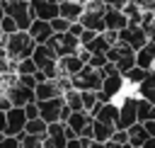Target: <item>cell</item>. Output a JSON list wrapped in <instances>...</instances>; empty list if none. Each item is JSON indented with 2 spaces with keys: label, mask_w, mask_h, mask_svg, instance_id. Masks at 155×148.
Listing matches in <instances>:
<instances>
[{
  "label": "cell",
  "mask_w": 155,
  "mask_h": 148,
  "mask_svg": "<svg viewBox=\"0 0 155 148\" xmlns=\"http://www.w3.org/2000/svg\"><path fill=\"white\" fill-rule=\"evenodd\" d=\"M0 46L5 49V53H7V58L10 61H22V58H29L31 56V51H34V39L27 34V32H15V34H2V41H0Z\"/></svg>",
  "instance_id": "cell-1"
},
{
  "label": "cell",
  "mask_w": 155,
  "mask_h": 148,
  "mask_svg": "<svg viewBox=\"0 0 155 148\" xmlns=\"http://www.w3.org/2000/svg\"><path fill=\"white\" fill-rule=\"evenodd\" d=\"M107 61L109 63H114L116 66V70L124 75L131 66H136V51L131 49V46H126V44H121V41H116V44H111L109 49H107Z\"/></svg>",
  "instance_id": "cell-2"
},
{
  "label": "cell",
  "mask_w": 155,
  "mask_h": 148,
  "mask_svg": "<svg viewBox=\"0 0 155 148\" xmlns=\"http://www.w3.org/2000/svg\"><path fill=\"white\" fill-rule=\"evenodd\" d=\"M70 85H73V90H92V92H97L99 87H102V75H99V70L97 68H92V66H82L75 75H70Z\"/></svg>",
  "instance_id": "cell-3"
},
{
  "label": "cell",
  "mask_w": 155,
  "mask_h": 148,
  "mask_svg": "<svg viewBox=\"0 0 155 148\" xmlns=\"http://www.w3.org/2000/svg\"><path fill=\"white\" fill-rule=\"evenodd\" d=\"M5 15L12 17L17 29H22V32H27L34 19V15L29 10V0H5Z\"/></svg>",
  "instance_id": "cell-4"
},
{
  "label": "cell",
  "mask_w": 155,
  "mask_h": 148,
  "mask_svg": "<svg viewBox=\"0 0 155 148\" xmlns=\"http://www.w3.org/2000/svg\"><path fill=\"white\" fill-rule=\"evenodd\" d=\"M46 44L53 49L56 58H61V56H70V53H75V51L80 49L78 36H73V34H68V32H63V34H51V39H48Z\"/></svg>",
  "instance_id": "cell-5"
},
{
  "label": "cell",
  "mask_w": 155,
  "mask_h": 148,
  "mask_svg": "<svg viewBox=\"0 0 155 148\" xmlns=\"http://www.w3.org/2000/svg\"><path fill=\"white\" fill-rule=\"evenodd\" d=\"M2 92L7 95V99H10L12 107H24L27 102H36V99H34V90L27 87V85H22L19 80H15V82H12L10 87H5Z\"/></svg>",
  "instance_id": "cell-6"
},
{
  "label": "cell",
  "mask_w": 155,
  "mask_h": 148,
  "mask_svg": "<svg viewBox=\"0 0 155 148\" xmlns=\"http://www.w3.org/2000/svg\"><path fill=\"white\" fill-rule=\"evenodd\" d=\"M68 143L65 138V124L63 121H53L46 126V133L41 136V146L44 148H63Z\"/></svg>",
  "instance_id": "cell-7"
},
{
  "label": "cell",
  "mask_w": 155,
  "mask_h": 148,
  "mask_svg": "<svg viewBox=\"0 0 155 148\" xmlns=\"http://www.w3.org/2000/svg\"><path fill=\"white\" fill-rule=\"evenodd\" d=\"M116 34H119V41L126 44V46H131L133 51H138V49L148 41L145 34H143V27H140V24H126V27L119 29Z\"/></svg>",
  "instance_id": "cell-8"
},
{
  "label": "cell",
  "mask_w": 155,
  "mask_h": 148,
  "mask_svg": "<svg viewBox=\"0 0 155 148\" xmlns=\"http://www.w3.org/2000/svg\"><path fill=\"white\" fill-rule=\"evenodd\" d=\"M39 104V119H44L46 124H53V121H61V109H63V97H51V99H44V102H36Z\"/></svg>",
  "instance_id": "cell-9"
},
{
  "label": "cell",
  "mask_w": 155,
  "mask_h": 148,
  "mask_svg": "<svg viewBox=\"0 0 155 148\" xmlns=\"http://www.w3.org/2000/svg\"><path fill=\"white\" fill-rule=\"evenodd\" d=\"M5 119H7L5 136H19V133L24 131L27 116H24V109H22V107H10V109L5 112Z\"/></svg>",
  "instance_id": "cell-10"
},
{
  "label": "cell",
  "mask_w": 155,
  "mask_h": 148,
  "mask_svg": "<svg viewBox=\"0 0 155 148\" xmlns=\"http://www.w3.org/2000/svg\"><path fill=\"white\" fill-rule=\"evenodd\" d=\"M138 116H136V99L133 97H126L124 104L119 107V119H116V129H128L131 124H136Z\"/></svg>",
  "instance_id": "cell-11"
},
{
  "label": "cell",
  "mask_w": 155,
  "mask_h": 148,
  "mask_svg": "<svg viewBox=\"0 0 155 148\" xmlns=\"http://www.w3.org/2000/svg\"><path fill=\"white\" fill-rule=\"evenodd\" d=\"M29 10L34 15V19H53L58 17V5L48 2V0H29Z\"/></svg>",
  "instance_id": "cell-12"
},
{
  "label": "cell",
  "mask_w": 155,
  "mask_h": 148,
  "mask_svg": "<svg viewBox=\"0 0 155 148\" xmlns=\"http://www.w3.org/2000/svg\"><path fill=\"white\" fill-rule=\"evenodd\" d=\"M85 29H92V32H97V34H102L107 27H104V12H99V10H82V15H80V19H78Z\"/></svg>",
  "instance_id": "cell-13"
},
{
  "label": "cell",
  "mask_w": 155,
  "mask_h": 148,
  "mask_svg": "<svg viewBox=\"0 0 155 148\" xmlns=\"http://www.w3.org/2000/svg\"><path fill=\"white\" fill-rule=\"evenodd\" d=\"M27 34L34 39V44H46L48 39H51V24L46 22V19H31V24H29V29H27Z\"/></svg>",
  "instance_id": "cell-14"
},
{
  "label": "cell",
  "mask_w": 155,
  "mask_h": 148,
  "mask_svg": "<svg viewBox=\"0 0 155 148\" xmlns=\"http://www.w3.org/2000/svg\"><path fill=\"white\" fill-rule=\"evenodd\" d=\"M82 66H85V63L80 61V56H78V53L61 56V58H58V78H70V75H75Z\"/></svg>",
  "instance_id": "cell-15"
},
{
  "label": "cell",
  "mask_w": 155,
  "mask_h": 148,
  "mask_svg": "<svg viewBox=\"0 0 155 148\" xmlns=\"http://www.w3.org/2000/svg\"><path fill=\"white\" fill-rule=\"evenodd\" d=\"M51 97H63L56 80H44V82L34 85V99L36 102H44V99H51Z\"/></svg>",
  "instance_id": "cell-16"
},
{
  "label": "cell",
  "mask_w": 155,
  "mask_h": 148,
  "mask_svg": "<svg viewBox=\"0 0 155 148\" xmlns=\"http://www.w3.org/2000/svg\"><path fill=\"white\" fill-rule=\"evenodd\" d=\"M82 10L85 7H82L80 0H63V2H58V17L68 19V22H78Z\"/></svg>",
  "instance_id": "cell-17"
},
{
  "label": "cell",
  "mask_w": 155,
  "mask_h": 148,
  "mask_svg": "<svg viewBox=\"0 0 155 148\" xmlns=\"http://www.w3.org/2000/svg\"><path fill=\"white\" fill-rule=\"evenodd\" d=\"M126 24H128V17H126L121 10H116V7H107V10H104V27H107V29L119 32V29H124Z\"/></svg>",
  "instance_id": "cell-18"
},
{
  "label": "cell",
  "mask_w": 155,
  "mask_h": 148,
  "mask_svg": "<svg viewBox=\"0 0 155 148\" xmlns=\"http://www.w3.org/2000/svg\"><path fill=\"white\" fill-rule=\"evenodd\" d=\"M153 63H155V41H145V44L136 51V66L150 70Z\"/></svg>",
  "instance_id": "cell-19"
},
{
  "label": "cell",
  "mask_w": 155,
  "mask_h": 148,
  "mask_svg": "<svg viewBox=\"0 0 155 148\" xmlns=\"http://www.w3.org/2000/svg\"><path fill=\"white\" fill-rule=\"evenodd\" d=\"M121 87H124V75L116 70V73H111V75H104V78H102V87H99V90L107 95V99H111Z\"/></svg>",
  "instance_id": "cell-20"
},
{
  "label": "cell",
  "mask_w": 155,
  "mask_h": 148,
  "mask_svg": "<svg viewBox=\"0 0 155 148\" xmlns=\"http://www.w3.org/2000/svg\"><path fill=\"white\" fill-rule=\"evenodd\" d=\"M31 61L36 63V68H44L46 63L56 61V53H53V49L48 44H36L34 51H31Z\"/></svg>",
  "instance_id": "cell-21"
},
{
  "label": "cell",
  "mask_w": 155,
  "mask_h": 148,
  "mask_svg": "<svg viewBox=\"0 0 155 148\" xmlns=\"http://www.w3.org/2000/svg\"><path fill=\"white\" fill-rule=\"evenodd\" d=\"M92 119H97V121H104V124H111L114 129H116V119H119V107L116 104H111V102H104L97 112H94V116Z\"/></svg>",
  "instance_id": "cell-22"
},
{
  "label": "cell",
  "mask_w": 155,
  "mask_h": 148,
  "mask_svg": "<svg viewBox=\"0 0 155 148\" xmlns=\"http://www.w3.org/2000/svg\"><path fill=\"white\" fill-rule=\"evenodd\" d=\"M90 121H92V116H90L87 112H70V116H68L63 124H65L68 129H73V131H75V136H80V133H82V129H85Z\"/></svg>",
  "instance_id": "cell-23"
},
{
  "label": "cell",
  "mask_w": 155,
  "mask_h": 148,
  "mask_svg": "<svg viewBox=\"0 0 155 148\" xmlns=\"http://www.w3.org/2000/svg\"><path fill=\"white\" fill-rule=\"evenodd\" d=\"M111 133H114V126H111V124H104V121L92 119V141L107 143V141L111 138Z\"/></svg>",
  "instance_id": "cell-24"
},
{
  "label": "cell",
  "mask_w": 155,
  "mask_h": 148,
  "mask_svg": "<svg viewBox=\"0 0 155 148\" xmlns=\"http://www.w3.org/2000/svg\"><path fill=\"white\" fill-rule=\"evenodd\" d=\"M126 133H128V143H131L133 148H140V146H143V141L148 138V131L143 129V124H140V121L131 124V126L126 129Z\"/></svg>",
  "instance_id": "cell-25"
},
{
  "label": "cell",
  "mask_w": 155,
  "mask_h": 148,
  "mask_svg": "<svg viewBox=\"0 0 155 148\" xmlns=\"http://www.w3.org/2000/svg\"><path fill=\"white\" fill-rule=\"evenodd\" d=\"M138 90H140V97H143V99L155 102V73H148V75L138 82Z\"/></svg>",
  "instance_id": "cell-26"
},
{
  "label": "cell",
  "mask_w": 155,
  "mask_h": 148,
  "mask_svg": "<svg viewBox=\"0 0 155 148\" xmlns=\"http://www.w3.org/2000/svg\"><path fill=\"white\" fill-rule=\"evenodd\" d=\"M136 116H138V121L155 119V102H148V99H136Z\"/></svg>",
  "instance_id": "cell-27"
},
{
  "label": "cell",
  "mask_w": 155,
  "mask_h": 148,
  "mask_svg": "<svg viewBox=\"0 0 155 148\" xmlns=\"http://www.w3.org/2000/svg\"><path fill=\"white\" fill-rule=\"evenodd\" d=\"M109 46H111V44L107 41V36H104V32H102V34H94V39H92L90 44H85L82 49H87L90 53H107Z\"/></svg>",
  "instance_id": "cell-28"
},
{
  "label": "cell",
  "mask_w": 155,
  "mask_h": 148,
  "mask_svg": "<svg viewBox=\"0 0 155 148\" xmlns=\"http://www.w3.org/2000/svg\"><path fill=\"white\" fill-rule=\"evenodd\" d=\"M63 102L70 107V112H85L82 109V99H80V90H68V92H63Z\"/></svg>",
  "instance_id": "cell-29"
},
{
  "label": "cell",
  "mask_w": 155,
  "mask_h": 148,
  "mask_svg": "<svg viewBox=\"0 0 155 148\" xmlns=\"http://www.w3.org/2000/svg\"><path fill=\"white\" fill-rule=\"evenodd\" d=\"M46 121L44 119H27V124H24V133H31V136H44L46 133Z\"/></svg>",
  "instance_id": "cell-30"
},
{
  "label": "cell",
  "mask_w": 155,
  "mask_h": 148,
  "mask_svg": "<svg viewBox=\"0 0 155 148\" xmlns=\"http://www.w3.org/2000/svg\"><path fill=\"white\" fill-rule=\"evenodd\" d=\"M36 70H39V68H36V63L31 61V56L17 61V66H15V73H17V75H34Z\"/></svg>",
  "instance_id": "cell-31"
},
{
  "label": "cell",
  "mask_w": 155,
  "mask_h": 148,
  "mask_svg": "<svg viewBox=\"0 0 155 148\" xmlns=\"http://www.w3.org/2000/svg\"><path fill=\"white\" fill-rule=\"evenodd\" d=\"M19 148H44L41 146V136H31V133H19Z\"/></svg>",
  "instance_id": "cell-32"
},
{
  "label": "cell",
  "mask_w": 155,
  "mask_h": 148,
  "mask_svg": "<svg viewBox=\"0 0 155 148\" xmlns=\"http://www.w3.org/2000/svg\"><path fill=\"white\" fill-rule=\"evenodd\" d=\"M148 73H150V70H145V68H138V66H131V68H128V70L124 73V78H126L128 82H133V85H136V82H140V80H143V78H145Z\"/></svg>",
  "instance_id": "cell-33"
},
{
  "label": "cell",
  "mask_w": 155,
  "mask_h": 148,
  "mask_svg": "<svg viewBox=\"0 0 155 148\" xmlns=\"http://www.w3.org/2000/svg\"><path fill=\"white\" fill-rule=\"evenodd\" d=\"M48 24H51V32L53 34H63V32H68V19H63V17H53V19H48Z\"/></svg>",
  "instance_id": "cell-34"
},
{
  "label": "cell",
  "mask_w": 155,
  "mask_h": 148,
  "mask_svg": "<svg viewBox=\"0 0 155 148\" xmlns=\"http://www.w3.org/2000/svg\"><path fill=\"white\" fill-rule=\"evenodd\" d=\"M0 29H2V34H15V32H19V29H17V24H15V19H12V17H7V15L0 19Z\"/></svg>",
  "instance_id": "cell-35"
},
{
  "label": "cell",
  "mask_w": 155,
  "mask_h": 148,
  "mask_svg": "<svg viewBox=\"0 0 155 148\" xmlns=\"http://www.w3.org/2000/svg\"><path fill=\"white\" fill-rule=\"evenodd\" d=\"M104 63H107V56H104V53H90V61H87V66H92V68H97V70H99Z\"/></svg>",
  "instance_id": "cell-36"
},
{
  "label": "cell",
  "mask_w": 155,
  "mask_h": 148,
  "mask_svg": "<svg viewBox=\"0 0 155 148\" xmlns=\"http://www.w3.org/2000/svg\"><path fill=\"white\" fill-rule=\"evenodd\" d=\"M0 148H19V138L17 136H0Z\"/></svg>",
  "instance_id": "cell-37"
},
{
  "label": "cell",
  "mask_w": 155,
  "mask_h": 148,
  "mask_svg": "<svg viewBox=\"0 0 155 148\" xmlns=\"http://www.w3.org/2000/svg\"><path fill=\"white\" fill-rule=\"evenodd\" d=\"M22 109H24V116H27V119H36V116H39V104H36V102H27Z\"/></svg>",
  "instance_id": "cell-38"
},
{
  "label": "cell",
  "mask_w": 155,
  "mask_h": 148,
  "mask_svg": "<svg viewBox=\"0 0 155 148\" xmlns=\"http://www.w3.org/2000/svg\"><path fill=\"white\" fill-rule=\"evenodd\" d=\"M109 141H114V143H128V133L124 129H114V133H111Z\"/></svg>",
  "instance_id": "cell-39"
},
{
  "label": "cell",
  "mask_w": 155,
  "mask_h": 148,
  "mask_svg": "<svg viewBox=\"0 0 155 148\" xmlns=\"http://www.w3.org/2000/svg\"><path fill=\"white\" fill-rule=\"evenodd\" d=\"M140 27H143L145 39H148V41H155V24H153V22H143Z\"/></svg>",
  "instance_id": "cell-40"
},
{
  "label": "cell",
  "mask_w": 155,
  "mask_h": 148,
  "mask_svg": "<svg viewBox=\"0 0 155 148\" xmlns=\"http://www.w3.org/2000/svg\"><path fill=\"white\" fill-rule=\"evenodd\" d=\"M82 29H85V27H82L80 22H70V24H68V34H73V36H80Z\"/></svg>",
  "instance_id": "cell-41"
},
{
  "label": "cell",
  "mask_w": 155,
  "mask_h": 148,
  "mask_svg": "<svg viewBox=\"0 0 155 148\" xmlns=\"http://www.w3.org/2000/svg\"><path fill=\"white\" fill-rule=\"evenodd\" d=\"M17 80H19L22 85H27V87H31V90H34V85H36V80H34V75H17Z\"/></svg>",
  "instance_id": "cell-42"
},
{
  "label": "cell",
  "mask_w": 155,
  "mask_h": 148,
  "mask_svg": "<svg viewBox=\"0 0 155 148\" xmlns=\"http://www.w3.org/2000/svg\"><path fill=\"white\" fill-rule=\"evenodd\" d=\"M140 124H143V129L148 131V136L155 138V119H148V121H140Z\"/></svg>",
  "instance_id": "cell-43"
},
{
  "label": "cell",
  "mask_w": 155,
  "mask_h": 148,
  "mask_svg": "<svg viewBox=\"0 0 155 148\" xmlns=\"http://www.w3.org/2000/svg\"><path fill=\"white\" fill-rule=\"evenodd\" d=\"M102 2H104L107 7H116V10H121V7H124L128 0H102Z\"/></svg>",
  "instance_id": "cell-44"
},
{
  "label": "cell",
  "mask_w": 155,
  "mask_h": 148,
  "mask_svg": "<svg viewBox=\"0 0 155 148\" xmlns=\"http://www.w3.org/2000/svg\"><path fill=\"white\" fill-rule=\"evenodd\" d=\"M12 104H10V99H7V95L5 92H0V112H7Z\"/></svg>",
  "instance_id": "cell-45"
},
{
  "label": "cell",
  "mask_w": 155,
  "mask_h": 148,
  "mask_svg": "<svg viewBox=\"0 0 155 148\" xmlns=\"http://www.w3.org/2000/svg\"><path fill=\"white\" fill-rule=\"evenodd\" d=\"M107 148H133L131 143H114V141H107Z\"/></svg>",
  "instance_id": "cell-46"
},
{
  "label": "cell",
  "mask_w": 155,
  "mask_h": 148,
  "mask_svg": "<svg viewBox=\"0 0 155 148\" xmlns=\"http://www.w3.org/2000/svg\"><path fill=\"white\" fill-rule=\"evenodd\" d=\"M63 148H82V146H80V138H70V141H68Z\"/></svg>",
  "instance_id": "cell-47"
},
{
  "label": "cell",
  "mask_w": 155,
  "mask_h": 148,
  "mask_svg": "<svg viewBox=\"0 0 155 148\" xmlns=\"http://www.w3.org/2000/svg\"><path fill=\"white\" fill-rule=\"evenodd\" d=\"M68 116H70V107H68V104H63V109H61V121H65Z\"/></svg>",
  "instance_id": "cell-48"
},
{
  "label": "cell",
  "mask_w": 155,
  "mask_h": 148,
  "mask_svg": "<svg viewBox=\"0 0 155 148\" xmlns=\"http://www.w3.org/2000/svg\"><path fill=\"white\" fill-rule=\"evenodd\" d=\"M140 148H155V138H153V136H148V138L143 141V146H140Z\"/></svg>",
  "instance_id": "cell-49"
},
{
  "label": "cell",
  "mask_w": 155,
  "mask_h": 148,
  "mask_svg": "<svg viewBox=\"0 0 155 148\" xmlns=\"http://www.w3.org/2000/svg\"><path fill=\"white\" fill-rule=\"evenodd\" d=\"M5 126H7V119H5V112H0V136L5 133Z\"/></svg>",
  "instance_id": "cell-50"
},
{
  "label": "cell",
  "mask_w": 155,
  "mask_h": 148,
  "mask_svg": "<svg viewBox=\"0 0 155 148\" xmlns=\"http://www.w3.org/2000/svg\"><path fill=\"white\" fill-rule=\"evenodd\" d=\"M87 148H107V143H102V141H90Z\"/></svg>",
  "instance_id": "cell-51"
},
{
  "label": "cell",
  "mask_w": 155,
  "mask_h": 148,
  "mask_svg": "<svg viewBox=\"0 0 155 148\" xmlns=\"http://www.w3.org/2000/svg\"><path fill=\"white\" fill-rule=\"evenodd\" d=\"M5 17V0H0V19Z\"/></svg>",
  "instance_id": "cell-52"
},
{
  "label": "cell",
  "mask_w": 155,
  "mask_h": 148,
  "mask_svg": "<svg viewBox=\"0 0 155 148\" xmlns=\"http://www.w3.org/2000/svg\"><path fill=\"white\" fill-rule=\"evenodd\" d=\"M48 2H56V5H58V2H63V0H48Z\"/></svg>",
  "instance_id": "cell-53"
},
{
  "label": "cell",
  "mask_w": 155,
  "mask_h": 148,
  "mask_svg": "<svg viewBox=\"0 0 155 148\" xmlns=\"http://www.w3.org/2000/svg\"><path fill=\"white\" fill-rule=\"evenodd\" d=\"M0 41H2V29H0Z\"/></svg>",
  "instance_id": "cell-54"
}]
</instances>
